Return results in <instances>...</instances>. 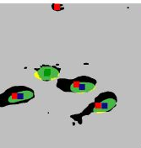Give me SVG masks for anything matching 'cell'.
<instances>
[{"label": "cell", "mask_w": 141, "mask_h": 148, "mask_svg": "<svg viewBox=\"0 0 141 148\" xmlns=\"http://www.w3.org/2000/svg\"><path fill=\"white\" fill-rule=\"evenodd\" d=\"M97 81L89 76L82 75L75 78H58L57 88L61 91L75 93H85L94 90Z\"/></svg>", "instance_id": "obj_2"}, {"label": "cell", "mask_w": 141, "mask_h": 148, "mask_svg": "<svg viewBox=\"0 0 141 148\" xmlns=\"http://www.w3.org/2000/svg\"><path fill=\"white\" fill-rule=\"evenodd\" d=\"M118 97L115 92L106 91L99 93L94 102L89 103L84 110L79 114L70 115V118L76 121L79 125H82L83 118L88 116L92 113H107L112 111L117 106Z\"/></svg>", "instance_id": "obj_1"}, {"label": "cell", "mask_w": 141, "mask_h": 148, "mask_svg": "<svg viewBox=\"0 0 141 148\" xmlns=\"http://www.w3.org/2000/svg\"><path fill=\"white\" fill-rule=\"evenodd\" d=\"M37 77L44 82H50L53 79L57 78L61 73V68L57 66L41 65L39 68L35 69Z\"/></svg>", "instance_id": "obj_4"}, {"label": "cell", "mask_w": 141, "mask_h": 148, "mask_svg": "<svg viewBox=\"0 0 141 148\" xmlns=\"http://www.w3.org/2000/svg\"><path fill=\"white\" fill-rule=\"evenodd\" d=\"M35 98V91L27 86H13L0 93V108L28 103Z\"/></svg>", "instance_id": "obj_3"}, {"label": "cell", "mask_w": 141, "mask_h": 148, "mask_svg": "<svg viewBox=\"0 0 141 148\" xmlns=\"http://www.w3.org/2000/svg\"><path fill=\"white\" fill-rule=\"evenodd\" d=\"M52 9H53V10H55V11H60V10L64 9V5H62V4L53 3L52 4Z\"/></svg>", "instance_id": "obj_5"}]
</instances>
